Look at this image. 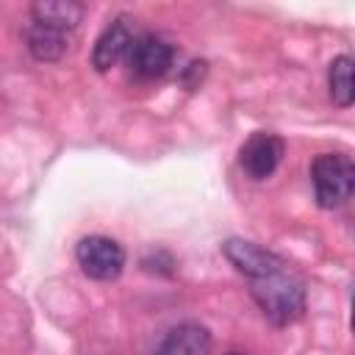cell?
Instances as JSON below:
<instances>
[{
  "label": "cell",
  "instance_id": "1",
  "mask_svg": "<svg viewBox=\"0 0 355 355\" xmlns=\"http://www.w3.org/2000/svg\"><path fill=\"white\" fill-rule=\"evenodd\" d=\"M247 283H250L252 300L258 302L261 313L272 324L286 327V324H294V322H300L305 316L308 288H305L302 275L286 258H280L272 269L250 277Z\"/></svg>",
  "mask_w": 355,
  "mask_h": 355
},
{
  "label": "cell",
  "instance_id": "2",
  "mask_svg": "<svg viewBox=\"0 0 355 355\" xmlns=\"http://www.w3.org/2000/svg\"><path fill=\"white\" fill-rule=\"evenodd\" d=\"M311 183L316 205L324 211L341 208L355 191V164L344 153H319L311 161Z\"/></svg>",
  "mask_w": 355,
  "mask_h": 355
},
{
  "label": "cell",
  "instance_id": "3",
  "mask_svg": "<svg viewBox=\"0 0 355 355\" xmlns=\"http://www.w3.org/2000/svg\"><path fill=\"white\" fill-rule=\"evenodd\" d=\"M75 258H78V266L83 269L86 277L92 280H116L125 269V247L116 241V239H108V236H83L78 244H75Z\"/></svg>",
  "mask_w": 355,
  "mask_h": 355
},
{
  "label": "cell",
  "instance_id": "4",
  "mask_svg": "<svg viewBox=\"0 0 355 355\" xmlns=\"http://www.w3.org/2000/svg\"><path fill=\"white\" fill-rule=\"evenodd\" d=\"M175 47L158 33H136L125 61L139 78H161L175 67Z\"/></svg>",
  "mask_w": 355,
  "mask_h": 355
},
{
  "label": "cell",
  "instance_id": "5",
  "mask_svg": "<svg viewBox=\"0 0 355 355\" xmlns=\"http://www.w3.org/2000/svg\"><path fill=\"white\" fill-rule=\"evenodd\" d=\"M286 153V144L277 133L255 130L241 147H239V164L252 180H266L275 175Z\"/></svg>",
  "mask_w": 355,
  "mask_h": 355
},
{
  "label": "cell",
  "instance_id": "6",
  "mask_svg": "<svg viewBox=\"0 0 355 355\" xmlns=\"http://www.w3.org/2000/svg\"><path fill=\"white\" fill-rule=\"evenodd\" d=\"M133 39H136L133 19H130L128 14H119V17H116L111 25H105V31L97 36L94 50H92V67H94L97 72H108L111 67H116V64L128 55Z\"/></svg>",
  "mask_w": 355,
  "mask_h": 355
},
{
  "label": "cell",
  "instance_id": "7",
  "mask_svg": "<svg viewBox=\"0 0 355 355\" xmlns=\"http://www.w3.org/2000/svg\"><path fill=\"white\" fill-rule=\"evenodd\" d=\"M214 349V336L205 324L200 322H180L155 347L153 355H211Z\"/></svg>",
  "mask_w": 355,
  "mask_h": 355
},
{
  "label": "cell",
  "instance_id": "8",
  "mask_svg": "<svg viewBox=\"0 0 355 355\" xmlns=\"http://www.w3.org/2000/svg\"><path fill=\"white\" fill-rule=\"evenodd\" d=\"M222 255L247 280L255 277V275H261V272H266V269H272L280 261L277 252H272V250H266V247H261L255 241H247V239H225L222 241Z\"/></svg>",
  "mask_w": 355,
  "mask_h": 355
},
{
  "label": "cell",
  "instance_id": "9",
  "mask_svg": "<svg viewBox=\"0 0 355 355\" xmlns=\"http://www.w3.org/2000/svg\"><path fill=\"white\" fill-rule=\"evenodd\" d=\"M25 42H28V50L36 61H58L69 50L72 33H67L61 28H53L47 22L31 19L28 28H25Z\"/></svg>",
  "mask_w": 355,
  "mask_h": 355
},
{
  "label": "cell",
  "instance_id": "10",
  "mask_svg": "<svg viewBox=\"0 0 355 355\" xmlns=\"http://www.w3.org/2000/svg\"><path fill=\"white\" fill-rule=\"evenodd\" d=\"M83 14H86L83 3H75V0H42V3L31 6V19L47 22V25L61 28L67 33H75Z\"/></svg>",
  "mask_w": 355,
  "mask_h": 355
},
{
  "label": "cell",
  "instance_id": "11",
  "mask_svg": "<svg viewBox=\"0 0 355 355\" xmlns=\"http://www.w3.org/2000/svg\"><path fill=\"white\" fill-rule=\"evenodd\" d=\"M327 86H330V97L338 108H349L355 100V89H352V58L347 53L336 55L330 61L327 69Z\"/></svg>",
  "mask_w": 355,
  "mask_h": 355
}]
</instances>
